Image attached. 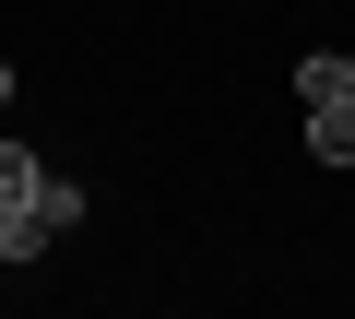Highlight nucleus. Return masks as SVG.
I'll return each instance as SVG.
<instances>
[{
	"label": "nucleus",
	"instance_id": "nucleus-1",
	"mask_svg": "<svg viewBox=\"0 0 355 319\" xmlns=\"http://www.w3.org/2000/svg\"><path fill=\"white\" fill-rule=\"evenodd\" d=\"M71 225H83V190H71V178H48V190L12 213V225H0V260H36V248H60Z\"/></svg>",
	"mask_w": 355,
	"mask_h": 319
},
{
	"label": "nucleus",
	"instance_id": "nucleus-2",
	"mask_svg": "<svg viewBox=\"0 0 355 319\" xmlns=\"http://www.w3.org/2000/svg\"><path fill=\"white\" fill-rule=\"evenodd\" d=\"M308 154H320V166H355V95L308 107Z\"/></svg>",
	"mask_w": 355,
	"mask_h": 319
},
{
	"label": "nucleus",
	"instance_id": "nucleus-3",
	"mask_svg": "<svg viewBox=\"0 0 355 319\" xmlns=\"http://www.w3.org/2000/svg\"><path fill=\"white\" fill-rule=\"evenodd\" d=\"M36 190H48V166H36V154H24V142H0V225H12V213H24Z\"/></svg>",
	"mask_w": 355,
	"mask_h": 319
},
{
	"label": "nucleus",
	"instance_id": "nucleus-4",
	"mask_svg": "<svg viewBox=\"0 0 355 319\" xmlns=\"http://www.w3.org/2000/svg\"><path fill=\"white\" fill-rule=\"evenodd\" d=\"M0 107H12V60H0Z\"/></svg>",
	"mask_w": 355,
	"mask_h": 319
},
{
	"label": "nucleus",
	"instance_id": "nucleus-5",
	"mask_svg": "<svg viewBox=\"0 0 355 319\" xmlns=\"http://www.w3.org/2000/svg\"><path fill=\"white\" fill-rule=\"evenodd\" d=\"M343 95H355V48H343Z\"/></svg>",
	"mask_w": 355,
	"mask_h": 319
}]
</instances>
